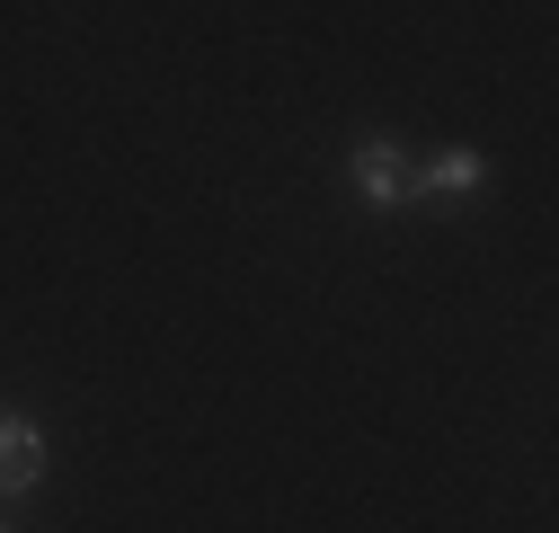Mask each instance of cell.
<instances>
[{"instance_id":"2","label":"cell","mask_w":559,"mask_h":533,"mask_svg":"<svg viewBox=\"0 0 559 533\" xmlns=\"http://www.w3.org/2000/svg\"><path fill=\"white\" fill-rule=\"evenodd\" d=\"M479 187H488L479 152H436V161L408 169V205H417V196H427V205H462V196H479Z\"/></svg>"},{"instance_id":"1","label":"cell","mask_w":559,"mask_h":533,"mask_svg":"<svg viewBox=\"0 0 559 533\" xmlns=\"http://www.w3.org/2000/svg\"><path fill=\"white\" fill-rule=\"evenodd\" d=\"M408 169H417V161H408L400 143H365L356 161H346V178H356V196H365L373 214H400V205H408Z\"/></svg>"},{"instance_id":"3","label":"cell","mask_w":559,"mask_h":533,"mask_svg":"<svg viewBox=\"0 0 559 533\" xmlns=\"http://www.w3.org/2000/svg\"><path fill=\"white\" fill-rule=\"evenodd\" d=\"M45 481V436L19 418V410H0V498H19Z\"/></svg>"},{"instance_id":"4","label":"cell","mask_w":559,"mask_h":533,"mask_svg":"<svg viewBox=\"0 0 559 533\" xmlns=\"http://www.w3.org/2000/svg\"><path fill=\"white\" fill-rule=\"evenodd\" d=\"M0 533H10V524H0Z\"/></svg>"}]
</instances>
